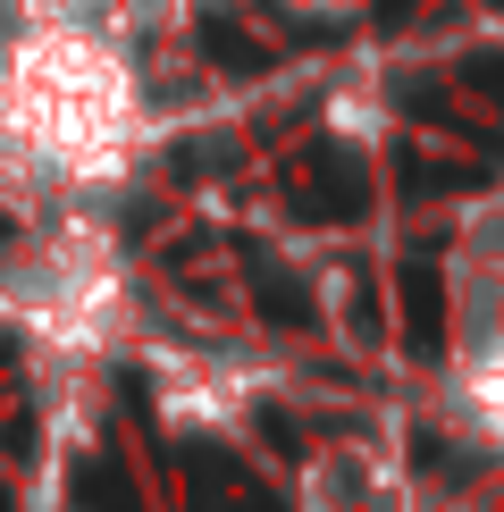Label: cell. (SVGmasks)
Listing matches in <instances>:
<instances>
[{
	"label": "cell",
	"mask_w": 504,
	"mask_h": 512,
	"mask_svg": "<svg viewBox=\"0 0 504 512\" xmlns=\"http://www.w3.org/2000/svg\"><path fill=\"white\" fill-rule=\"evenodd\" d=\"M311 512H395V487H387V471L370 454L336 445L320 471H311Z\"/></svg>",
	"instance_id": "4"
},
{
	"label": "cell",
	"mask_w": 504,
	"mask_h": 512,
	"mask_svg": "<svg viewBox=\"0 0 504 512\" xmlns=\"http://www.w3.org/2000/svg\"><path fill=\"white\" fill-rule=\"evenodd\" d=\"M152 110L135 76V34L93 17H9L0 26V168L59 194H101L135 177Z\"/></svg>",
	"instance_id": "1"
},
{
	"label": "cell",
	"mask_w": 504,
	"mask_h": 512,
	"mask_svg": "<svg viewBox=\"0 0 504 512\" xmlns=\"http://www.w3.org/2000/svg\"><path fill=\"white\" fill-rule=\"evenodd\" d=\"M454 395L462 420L488 437V454L504 462V336H479V345H454Z\"/></svg>",
	"instance_id": "3"
},
{
	"label": "cell",
	"mask_w": 504,
	"mask_h": 512,
	"mask_svg": "<svg viewBox=\"0 0 504 512\" xmlns=\"http://www.w3.org/2000/svg\"><path fill=\"white\" fill-rule=\"evenodd\" d=\"M286 9H353V0H286Z\"/></svg>",
	"instance_id": "5"
},
{
	"label": "cell",
	"mask_w": 504,
	"mask_h": 512,
	"mask_svg": "<svg viewBox=\"0 0 504 512\" xmlns=\"http://www.w3.org/2000/svg\"><path fill=\"white\" fill-rule=\"evenodd\" d=\"M446 336L454 345H479V336H504V185H488L454 227L446 252Z\"/></svg>",
	"instance_id": "2"
}]
</instances>
